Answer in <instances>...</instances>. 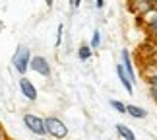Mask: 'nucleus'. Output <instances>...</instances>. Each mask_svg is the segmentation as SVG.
I'll return each mask as SVG.
<instances>
[{
	"instance_id": "obj_9",
	"label": "nucleus",
	"mask_w": 157,
	"mask_h": 140,
	"mask_svg": "<svg viewBox=\"0 0 157 140\" xmlns=\"http://www.w3.org/2000/svg\"><path fill=\"white\" fill-rule=\"evenodd\" d=\"M132 10L136 12V14H146V12L151 8V4L146 2V0H132V6H130Z\"/></svg>"
},
{
	"instance_id": "obj_10",
	"label": "nucleus",
	"mask_w": 157,
	"mask_h": 140,
	"mask_svg": "<svg viewBox=\"0 0 157 140\" xmlns=\"http://www.w3.org/2000/svg\"><path fill=\"white\" fill-rule=\"evenodd\" d=\"M117 132H118V134L122 136L124 140H136V134H134V132H132L126 125H122V123L117 125Z\"/></svg>"
},
{
	"instance_id": "obj_21",
	"label": "nucleus",
	"mask_w": 157,
	"mask_h": 140,
	"mask_svg": "<svg viewBox=\"0 0 157 140\" xmlns=\"http://www.w3.org/2000/svg\"><path fill=\"white\" fill-rule=\"evenodd\" d=\"M72 6H74V8H78V6H80V0H74V4H72Z\"/></svg>"
},
{
	"instance_id": "obj_15",
	"label": "nucleus",
	"mask_w": 157,
	"mask_h": 140,
	"mask_svg": "<svg viewBox=\"0 0 157 140\" xmlns=\"http://www.w3.org/2000/svg\"><path fill=\"white\" fill-rule=\"evenodd\" d=\"M101 45V33H99V29H95V31H93V37H91V45H89V47H91V49H97Z\"/></svg>"
},
{
	"instance_id": "obj_2",
	"label": "nucleus",
	"mask_w": 157,
	"mask_h": 140,
	"mask_svg": "<svg viewBox=\"0 0 157 140\" xmlns=\"http://www.w3.org/2000/svg\"><path fill=\"white\" fill-rule=\"evenodd\" d=\"M12 62H14V68L23 76L29 70V62H31V53H29V49L20 45L16 54H14V58H12Z\"/></svg>"
},
{
	"instance_id": "obj_6",
	"label": "nucleus",
	"mask_w": 157,
	"mask_h": 140,
	"mask_svg": "<svg viewBox=\"0 0 157 140\" xmlns=\"http://www.w3.org/2000/svg\"><path fill=\"white\" fill-rule=\"evenodd\" d=\"M20 90H21V94L27 97L29 101H35L37 99V88L31 84V80H27L25 76H21L20 78Z\"/></svg>"
},
{
	"instance_id": "obj_1",
	"label": "nucleus",
	"mask_w": 157,
	"mask_h": 140,
	"mask_svg": "<svg viewBox=\"0 0 157 140\" xmlns=\"http://www.w3.org/2000/svg\"><path fill=\"white\" fill-rule=\"evenodd\" d=\"M45 126H47V134H51L52 138L62 140V138L68 136V126H66L58 117H54V115L45 119Z\"/></svg>"
},
{
	"instance_id": "obj_13",
	"label": "nucleus",
	"mask_w": 157,
	"mask_h": 140,
	"mask_svg": "<svg viewBox=\"0 0 157 140\" xmlns=\"http://www.w3.org/2000/svg\"><path fill=\"white\" fill-rule=\"evenodd\" d=\"M146 80L149 84V88H157V66L153 72H149V74H146Z\"/></svg>"
},
{
	"instance_id": "obj_8",
	"label": "nucleus",
	"mask_w": 157,
	"mask_h": 140,
	"mask_svg": "<svg viewBox=\"0 0 157 140\" xmlns=\"http://www.w3.org/2000/svg\"><path fill=\"white\" fill-rule=\"evenodd\" d=\"M122 66H124V72L128 74V78H130V82L134 84V80H136V72H134V66H132V60H130V53L126 51H122Z\"/></svg>"
},
{
	"instance_id": "obj_5",
	"label": "nucleus",
	"mask_w": 157,
	"mask_h": 140,
	"mask_svg": "<svg viewBox=\"0 0 157 140\" xmlns=\"http://www.w3.org/2000/svg\"><path fill=\"white\" fill-rule=\"evenodd\" d=\"M144 16H146V20H147V22H146L147 33L151 35L153 39H157V8H153V6H151V8H149Z\"/></svg>"
},
{
	"instance_id": "obj_3",
	"label": "nucleus",
	"mask_w": 157,
	"mask_h": 140,
	"mask_svg": "<svg viewBox=\"0 0 157 140\" xmlns=\"http://www.w3.org/2000/svg\"><path fill=\"white\" fill-rule=\"evenodd\" d=\"M23 123L33 134L37 136H45L47 134V126H45V119L39 117V115H33V113H25L23 115Z\"/></svg>"
},
{
	"instance_id": "obj_18",
	"label": "nucleus",
	"mask_w": 157,
	"mask_h": 140,
	"mask_svg": "<svg viewBox=\"0 0 157 140\" xmlns=\"http://www.w3.org/2000/svg\"><path fill=\"white\" fill-rule=\"evenodd\" d=\"M0 140H8V136H6V132L2 129V125H0Z\"/></svg>"
},
{
	"instance_id": "obj_14",
	"label": "nucleus",
	"mask_w": 157,
	"mask_h": 140,
	"mask_svg": "<svg viewBox=\"0 0 157 140\" xmlns=\"http://www.w3.org/2000/svg\"><path fill=\"white\" fill-rule=\"evenodd\" d=\"M111 105H113L114 109H117V111H118L120 115H124V113H126V105H124L122 101H118V99H111Z\"/></svg>"
},
{
	"instance_id": "obj_22",
	"label": "nucleus",
	"mask_w": 157,
	"mask_h": 140,
	"mask_svg": "<svg viewBox=\"0 0 157 140\" xmlns=\"http://www.w3.org/2000/svg\"><path fill=\"white\" fill-rule=\"evenodd\" d=\"M45 2H47V6H52V0H45Z\"/></svg>"
},
{
	"instance_id": "obj_19",
	"label": "nucleus",
	"mask_w": 157,
	"mask_h": 140,
	"mask_svg": "<svg viewBox=\"0 0 157 140\" xmlns=\"http://www.w3.org/2000/svg\"><path fill=\"white\" fill-rule=\"evenodd\" d=\"M95 6H97V8H103L105 2H103V0H95Z\"/></svg>"
},
{
	"instance_id": "obj_12",
	"label": "nucleus",
	"mask_w": 157,
	"mask_h": 140,
	"mask_svg": "<svg viewBox=\"0 0 157 140\" xmlns=\"http://www.w3.org/2000/svg\"><path fill=\"white\" fill-rule=\"evenodd\" d=\"M91 51L93 49L89 45H82L80 49H78V57H80V60H87L89 57H91Z\"/></svg>"
},
{
	"instance_id": "obj_20",
	"label": "nucleus",
	"mask_w": 157,
	"mask_h": 140,
	"mask_svg": "<svg viewBox=\"0 0 157 140\" xmlns=\"http://www.w3.org/2000/svg\"><path fill=\"white\" fill-rule=\"evenodd\" d=\"M151 60H153V64H155V66H157V51H155V53H153V57H151Z\"/></svg>"
},
{
	"instance_id": "obj_17",
	"label": "nucleus",
	"mask_w": 157,
	"mask_h": 140,
	"mask_svg": "<svg viewBox=\"0 0 157 140\" xmlns=\"http://www.w3.org/2000/svg\"><path fill=\"white\" fill-rule=\"evenodd\" d=\"M149 94H151V97L157 101V88H149Z\"/></svg>"
},
{
	"instance_id": "obj_16",
	"label": "nucleus",
	"mask_w": 157,
	"mask_h": 140,
	"mask_svg": "<svg viewBox=\"0 0 157 140\" xmlns=\"http://www.w3.org/2000/svg\"><path fill=\"white\" fill-rule=\"evenodd\" d=\"M62 29H64L62 26H58V33H56V43H54L56 47H58L60 43H62Z\"/></svg>"
},
{
	"instance_id": "obj_4",
	"label": "nucleus",
	"mask_w": 157,
	"mask_h": 140,
	"mask_svg": "<svg viewBox=\"0 0 157 140\" xmlns=\"http://www.w3.org/2000/svg\"><path fill=\"white\" fill-rule=\"evenodd\" d=\"M29 68L35 70L37 74L41 76H51V64L49 60H47L45 57H41V54H37V57H31V62H29Z\"/></svg>"
},
{
	"instance_id": "obj_7",
	"label": "nucleus",
	"mask_w": 157,
	"mask_h": 140,
	"mask_svg": "<svg viewBox=\"0 0 157 140\" xmlns=\"http://www.w3.org/2000/svg\"><path fill=\"white\" fill-rule=\"evenodd\" d=\"M117 76L120 78V84L124 86V90H126V92H128L130 95L134 94V86H132V82H130L128 74L124 72V66H122V64H117Z\"/></svg>"
},
{
	"instance_id": "obj_23",
	"label": "nucleus",
	"mask_w": 157,
	"mask_h": 140,
	"mask_svg": "<svg viewBox=\"0 0 157 140\" xmlns=\"http://www.w3.org/2000/svg\"><path fill=\"white\" fill-rule=\"evenodd\" d=\"M41 140H47V138H41Z\"/></svg>"
},
{
	"instance_id": "obj_11",
	"label": "nucleus",
	"mask_w": 157,
	"mask_h": 140,
	"mask_svg": "<svg viewBox=\"0 0 157 140\" xmlns=\"http://www.w3.org/2000/svg\"><path fill=\"white\" fill-rule=\"evenodd\" d=\"M126 113L132 115L134 119H144L146 117V109H142V107H138V105H126Z\"/></svg>"
}]
</instances>
